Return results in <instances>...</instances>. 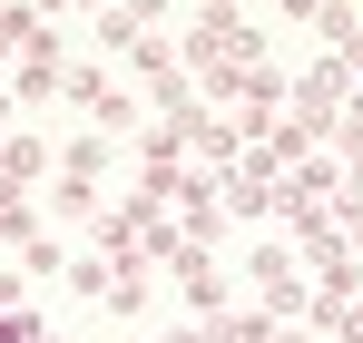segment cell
<instances>
[{
  "mask_svg": "<svg viewBox=\"0 0 363 343\" xmlns=\"http://www.w3.org/2000/svg\"><path fill=\"white\" fill-rule=\"evenodd\" d=\"M0 343H40V324H30V314H10V324H0Z\"/></svg>",
  "mask_w": 363,
  "mask_h": 343,
  "instance_id": "obj_1",
  "label": "cell"
}]
</instances>
